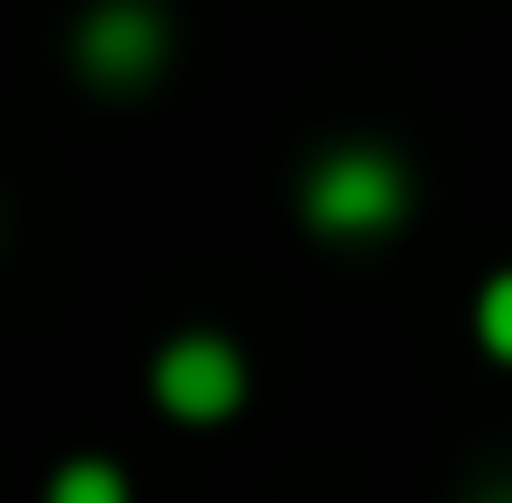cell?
<instances>
[{
	"label": "cell",
	"instance_id": "obj_1",
	"mask_svg": "<svg viewBox=\"0 0 512 503\" xmlns=\"http://www.w3.org/2000/svg\"><path fill=\"white\" fill-rule=\"evenodd\" d=\"M405 207H414V180L378 144H342L306 171V225L333 234V243H378V234L405 225Z\"/></svg>",
	"mask_w": 512,
	"mask_h": 503
},
{
	"label": "cell",
	"instance_id": "obj_2",
	"mask_svg": "<svg viewBox=\"0 0 512 503\" xmlns=\"http://www.w3.org/2000/svg\"><path fill=\"white\" fill-rule=\"evenodd\" d=\"M72 54H81V72H90L99 90H144V81L162 72V54H171V27H162L153 0H99V9L81 18Z\"/></svg>",
	"mask_w": 512,
	"mask_h": 503
},
{
	"label": "cell",
	"instance_id": "obj_3",
	"mask_svg": "<svg viewBox=\"0 0 512 503\" xmlns=\"http://www.w3.org/2000/svg\"><path fill=\"white\" fill-rule=\"evenodd\" d=\"M153 396H162L171 423H225L243 405V351L225 333H180L153 360Z\"/></svg>",
	"mask_w": 512,
	"mask_h": 503
},
{
	"label": "cell",
	"instance_id": "obj_4",
	"mask_svg": "<svg viewBox=\"0 0 512 503\" xmlns=\"http://www.w3.org/2000/svg\"><path fill=\"white\" fill-rule=\"evenodd\" d=\"M45 503H126V477L108 459H72V468H54Z\"/></svg>",
	"mask_w": 512,
	"mask_h": 503
},
{
	"label": "cell",
	"instance_id": "obj_5",
	"mask_svg": "<svg viewBox=\"0 0 512 503\" xmlns=\"http://www.w3.org/2000/svg\"><path fill=\"white\" fill-rule=\"evenodd\" d=\"M477 342H486L495 360H512V270H495L486 297H477Z\"/></svg>",
	"mask_w": 512,
	"mask_h": 503
},
{
	"label": "cell",
	"instance_id": "obj_6",
	"mask_svg": "<svg viewBox=\"0 0 512 503\" xmlns=\"http://www.w3.org/2000/svg\"><path fill=\"white\" fill-rule=\"evenodd\" d=\"M468 503H512V477H495V486H477Z\"/></svg>",
	"mask_w": 512,
	"mask_h": 503
}]
</instances>
